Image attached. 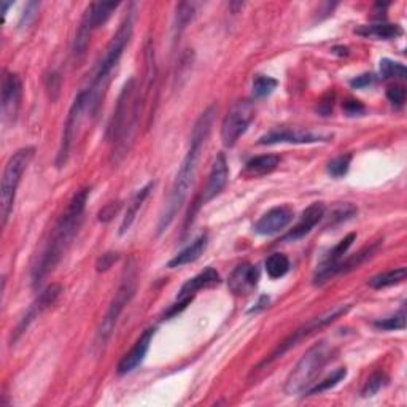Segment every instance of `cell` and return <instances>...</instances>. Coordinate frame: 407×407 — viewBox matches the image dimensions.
Masks as SVG:
<instances>
[{"mask_svg":"<svg viewBox=\"0 0 407 407\" xmlns=\"http://www.w3.org/2000/svg\"><path fill=\"white\" fill-rule=\"evenodd\" d=\"M215 115H217V108L213 105L209 107L201 116H199L195 127H193L188 151H186L182 164H180L178 167V172L176 176V180H173L172 188L169 193V197H167V202L158 219V226H156L158 236L163 234V232L172 224V222L177 217L178 210L182 209L186 196H188V191L191 188L193 182H195V177L197 172L199 158H201V151L205 145V140L209 139Z\"/></svg>","mask_w":407,"mask_h":407,"instance_id":"obj_1","label":"cell"},{"mask_svg":"<svg viewBox=\"0 0 407 407\" xmlns=\"http://www.w3.org/2000/svg\"><path fill=\"white\" fill-rule=\"evenodd\" d=\"M89 193H91V188H81L80 191H76L74 197L70 199L66 212L61 215L59 222L56 223L47 245H45L40 256L37 258L34 268H32L30 274L32 285L35 288L40 285L45 277H47L51 270L61 263L62 258L66 256L69 247L72 245L76 236V232H79Z\"/></svg>","mask_w":407,"mask_h":407,"instance_id":"obj_2","label":"cell"},{"mask_svg":"<svg viewBox=\"0 0 407 407\" xmlns=\"http://www.w3.org/2000/svg\"><path fill=\"white\" fill-rule=\"evenodd\" d=\"M140 108L142 99L137 96L135 80L129 79L121 89L113 116L107 129V137L113 144L112 161L115 164L120 163L131 148L140 118Z\"/></svg>","mask_w":407,"mask_h":407,"instance_id":"obj_3","label":"cell"},{"mask_svg":"<svg viewBox=\"0 0 407 407\" xmlns=\"http://www.w3.org/2000/svg\"><path fill=\"white\" fill-rule=\"evenodd\" d=\"M132 30H134V4H131V10H129L125 19H122L118 30H116V34L113 35L112 40H110L105 50V55H103L98 69H96L91 85H89L88 89H85L86 115L94 116L98 113L103 93H105V89L108 86L110 75H112L113 69L118 66L122 51H125L129 40H131Z\"/></svg>","mask_w":407,"mask_h":407,"instance_id":"obj_4","label":"cell"},{"mask_svg":"<svg viewBox=\"0 0 407 407\" xmlns=\"http://www.w3.org/2000/svg\"><path fill=\"white\" fill-rule=\"evenodd\" d=\"M334 348L326 340H321L309 348L302 358L294 366L285 384V393L290 396L306 393L315 384V379L320 376L329 361L333 360Z\"/></svg>","mask_w":407,"mask_h":407,"instance_id":"obj_5","label":"cell"},{"mask_svg":"<svg viewBox=\"0 0 407 407\" xmlns=\"http://www.w3.org/2000/svg\"><path fill=\"white\" fill-rule=\"evenodd\" d=\"M34 156H35V148L24 147L16 153H13V156L8 159V163L5 166L2 185H0V218H2L4 228L6 226V222H8L13 205H15L18 186L21 183L24 172L28 171V167L32 163Z\"/></svg>","mask_w":407,"mask_h":407,"instance_id":"obj_6","label":"cell"},{"mask_svg":"<svg viewBox=\"0 0 407 407\" xmlns=\"http://www.w3.org/2000/svg\"><path fill=\"white\" fill-rule=\"evenodd\" d=\"M348 310H350V306H339V307H336L333 310H329V312L326 314H323L320 316H315V319H310L307 323H304V325L299 326L296 331H293L292 334L288 336V338L280 342L279 347L275 348V350L269 355V358H264L260 365H258L256 369H261V367L264 366H269V365H273L275 360H279L282 358L283 355H285L288 350H292L293 347H296L299 344L301 340H304L306 338H309L310 334H314L315 331H319V329L321 328H325L328 325H331L333 321H336L338 319H340L342 315H345Z\"/></svg>","mask_w":407,"mask_h":407,"instance_id":"obj_7","label":"cell"},{"mask_svg":"<svg viewBox=\"0 0 407 407\" xmlns=\"http://www.w3.org/2000/svg\"><path fill=\"white\" fill-rule=\"evenodd\" d=\"M134 293H135V269L132 264H129L125 269V277H122L121 285L116 290L115 298L110 302L107 314L103 316V320L99 326L98 345L107 344L110 336L113 334V329L116 326V323H118L121 312L129 304V301L132 299Z\"/></svg>","mask_w":407,"mask_h":407,"instance_id":"obj_8","label":"cell"},{"mask_svg":"<svg viewBox=\"0 0 407 407\" xmlns=\"http://www.w3.org/2000/svg\"><path fill=\"white\" fill-rule=\"evenodd\" d=\"M118 6H120L118 2L89 4L85 15H83L79 32H76V37H75L74 55L76 57H80L86 51L88 43H89V35H91L96 29L101 28V25L105 24L108 21V18L112 16V13L118 8Z\"/></svg>","mask_w":407,"mask_h":407,"instance_id":"obj_9","label":"cell"},{"mask_svg":"<svg viewBox=\"0 0 407 407\" xmlns=\"http://www.w3.org/2000/svg\"><path fill=\"white\" fill-rule=\"evenodd\" d=\"M256 116L255 103L251 101H241L224 116L222 125V140L224 147H234L237 140L247 132L248 126Z\"/></svg>","mask_w":407,"mask_h":407,"instance_id":"obj_10","label":"cell"},{"mask_svg":"<svg viewBox=\"0 0 407 407\" xmlns=\"http://www.w3.org/2000/svg\"><path fill=\"white\" fill-rule=\"evenodd\" d=\"M83 113H86V93H85V89L76 94L72 107H70V110H69L66 126H64L61 147H59V151H57V158H56V166L59 167V169L67 164L70 148H72V142L75 139V129H76V126H79Z\"/></svg>","mask_w":407,"mask_h":407,"instance_id":"obj_11","label":"cell"},{"mask_svg":"<svg viewBox=\"0 0 407 407\" xmlns=\"http://www.w3.org/2000/svg\"><path fill=\"white\" fill-rule=\"evenodd\" d=\"M355 241H357V234L350 232V234L345 236L338 245H334V247L323 256L320 266L316 268V273L314 275V285L316 287L325 285L328 280H331L333 277L338 275L339 264L344 260V255L347 253L348 248L352 247V243Z\"/></svg>","mask_w":407,"mask_h":407,"instance_id":"obj_12","label":"cell"},{"mask_svg":"<svg viewBox=\"0 0 407 407\" xmlns=\"http://www.w3.org/2000/svg\"><path fill=\"white\" fill-rule=\"evenodd\" d=\"M333 140V134L312 132V131H299V129H273V131L264 134L260 137V145H275V144H316V142H329Z\"/></svg>","mask_w":407,"mask_h":407,"instance_id":"obj_13","label":"cell"},{"mask_svg":"<svg viewBox=\"0 0 407 407\" xmlns=\"http://www.w3.org/2000/svg\"><path fill=\"white\" fill-rule=\"evenodd\" d=\"M59 294H61V285H57V283H53V285L45 288L43 292L38 294V298L32 302L30 307L28 309V312H25L21 321H19L18 326L15 328V331H13L11 344H15V342L28 331V328L30 326L32 321L38 319V316H40L50 306L55 304V301L59 298Z\"/></svg>","mask_w":407,"mask_h":407,"instance_id":"obj_14","label":"cell"},{"mask_svg":"<svg viewBox=\"0 0 407 407\" xmlns=\"http://www.w3.org/2000/svg\"><path fill=\"white\" fill-rule=\"evenodd\" d=\"M21 98H23V81L19 79V75L4 72L2 103H0V110H2V118L5 122L16 121L19 107H21Z\"/></svg>","mask_w":407,"mask_h":407,"instance_id":"obj_15","label":"cell"},{"mask_svg":"<svg viewBox=\"0 0 407 407\" xmlns=\"http://www.w3.org/2000/svg\"><path fill=\"white\" fill-rule=\"evenodd\" d=\"M228 177H229L228 161H226L224 153H218V156L213 161L209 182L205 185L201 199L196 202L197 204L196 209H199L201 205H205L207 202H210L212 199H215L219 193L224 190L226 183H228Z\"/></svg>","mask_w":407,"mask_h":407,"instance_id":"obj_16","label":"cell"},{"mask_svg":"<svg viewBox=\"0 0 407 407\" xmlns=\"http://www.w3.org/2000/svg\"><path fill=\"white\" fill-rule=\"evenodd\" d=\"M154 334H156V328H148L140 334V338L135 340L134 347L125 355V357L121 358V361L118 363V374L125 376V374L132 372L134 369H137L142 363H144L147 353L148 350H150Z\"/></svg>","mask_w":407,"mask_h":407,"instance_id":"obj_17","label":"cell"},{"mask_svg":"<svg viewBox=\"0 0 407 407\" xmlns=\"http://www.w3.org/2000/svg\"><path fill=\"white\" fill-rule=\"evenodd\" d=\"M294 217L293 210L287 205L282 207H274L269 212L264 213V215L258 219L255 224V232L260 236H273L277 234L287 228V226L292 223V219Z\"/></svg>","mask_w":407,"mask_h":407,"instance_id":"obj_18","label":"cell"},{"mask_svg":"<svg viewBox=\"0 0 407 407\" xmlns=\"http://www.w3.org/2000/svg\"><path fill=\"white\" fill-rule=\"evenodd\" d=\"M260 282V269L253 264L243 263L237 266L228 279V288L234 294H250Z\"/></svg>","mask_w":407,"mask_h":407,"instance_id":"obj_19","label":"cell"},{"mask_svg":"<svg viewBox=\"0 0 407 407\" xmlns=\"http://www.w3.org/2000/svg\"><path fill=\"white\" fill-rule=\"evenodd\" d=\"M325 210H326L325 205L321 202L310 204L307 209L302 212L299 223L296 224L283 239H285V241H298V239L307 236L309 232L321 222V218L325 217Z\"/></svg>","mask_w":407,"mask_h":407,"instance_id":"obj_20","label":"cell"},{"mask_svg":"<svg viewBox=\"0 0 407 407\" xmlns=\"http://www.w3.org/2000/svg\"><path fill=\"white\" fill-rule=\"evenodd\" d=\"M218 283H219V274L213 268H207L201 274L193 277V279H190L182 288H180L177 299L195 298V294L197 292H201L204 288L218 285Z\"/></svg>","mask_w":407,"mask_h":407,"instance_id":"obj_21","label":"cell"},{"mask_svg":"<svg viewBox=\"0 0 407 407\" xmlns=\"http://www.w3.org/2000/svg\"><path fill=\"white\" fill-rule=\"evenodd\" d=\"M207 243H209V236H207V234L199 236L196 241H193L188 245V247L183 248L178 255L173 256L172 260L167 263V268L176 269V268L185 266V264L195 263L196 260H199V258H201V255L205 251Z\"/></svg>","mask_w":407,"mask_h":407,"instance_id":"obj_22","label":"cell"},{"mask_svg":"<svg viewBox=\"0 0 407 407\" xmlns=\"http://www.w3.org/2000/svg\"><path fill=\"white\" fill-rule=\"evenodd\" d=\"M153 188H154V182H150V183H147L144 188H140L137 193H135L134 197L131 199V202L127 204L126 215H125V218H122L121 226H120V234H126L129 228H131L135 217H137V213L140 210V207L144 205V202L147 201V197L150 196V193Z\"/></svg>","mask_w":407,"mask_h":407,"instance_id":"obj_23","label":"cell"},{"mask_svg":"<svg viewBox=\"0 0 407 407\" xmlns=\"http://www.w3.org/2000/svg\"><path fill=\"white\" fill-rule=\"evenodd\" d=\"M382 243H384L382 241H377L376 243L367 245V247H365L363 250H360L355 255L345 258V260H342L339 264V268H338V275L352 273V270L358 269L360 266H363L367 260H371V258L377 253L379 248L382 247Z\"/></svg>","mask_w":407,"mask_h":407,"instance_id":"obj_24","label":"cell"},{"mask_svg":"<svg viewBox=\"0 0 407 407\" xmlns=\"http://www.w3.org/2000/svg\"><path fill=\"white\" fill-rule=\"evenodd\" d=\"M358 35L363 37H374L379 40H391V38H398L403 35L401 25L390 24V23H377L371 25H361V28L355 29Z\"/></svg>","mask_w":407,"mask_h":407,"instance_id":"obj_25","label":"cell"},{"mask_svg":"<svg viewBox=\"0 0 407 407\" xmlns=\"http://www.w3.org/2000/svg\"><path fill=\"white\" fill-rule=\"evenodd\" d=\"M280 164V158L277 154H261V156H256L253 159H250L247 164H245V173L251 177H260V176H268V173L274 172Z\"/></svg>","mask_w":407,"mask_h":407,"instance_id":"obj_26","label":"cell"},{"mask_svg":"<svg viewBox=\"0 0 407 407\" xmlns=\"http://www.w3.org/2000/svg\"><path fill=\"white\" fill-rule=\"evenodd\" d=\"M406 274H407L406 268H398V269L389 270V273H382L376 277H372V279L367 283H369V287L374 290H382V288L398 285V283L404 282Z\"/></svg>","mask_w":407,"mask_h":407,"instance_id":"obj_27","label":"cell"},{"mask_svg":"<svg viewBox=\"0 0 407 407\" xmlns=\"http://www.w3.org/2000/svg\"><path fill=\"white\" fill-rule=\"evenodd\" d=\"M264 268H266V273L270 279H282L283 275L288 274L290 260L283 253H273L264 263Z\"/></svg>","mask_w":407,"mask_h":407,"instance_id":"obj_28","label":"cell"},{"mask_svg":"<svg viewBox=\"0 0 407 407\" xmlns=\"http://www.w3.org/2000/svg\"><path fill=\"white\" fill-rule=\"evenodd\" d=\"M347 377V369L345 367H339V369H336L331 376H328L326 379H323L321 382H315L310 389L304 393L306 396H312V395H316V393H323V391H328V390H331L334 389L336 385H338L339 382H342Z\"/></svg>","mask_w":407,"mask_h":407,"instance_id":"obj_29","label":"cell"},{"mask_svg":"<svg viewBox=\"0 0 407 407\" xmlns=\"http://www.w3.org/2000/svg\"><path fill=\"white\" fill-rule=\"evenodd\" d=\"M196 6L195 4H186L182 2L177 5V13H176V23H173V32H176V37H180V34L185 30L186 25L195 16Z\"/></svg>","mask_w":407,"mask_h":407,"instance_id":"obj_30","label":"cell"},{"mask_svg":"<svg viewBox=\"0 0 407 407\" xmlns=\"http://www.w3.org/2000/svg\"><path fill=\"white\" fill-rule=\"evenodd\" d=\"M380 76H382L384 80H406L407 70L401 62L382 59L380 61Z\"/></svg>","mask_w":407,"mask_h":407,"instance_id":"obj_31","label":"cell"},{"mask_svg":"<svg viewBox=\"0 0 407 407\" xmlns=\"http://www.w3.org/2000/svg\"><path fill=\"white\" fill-rule=\"evenodd\" d=\"M279 85V81L273 76H266V75H256L253 79V96L256 99L266 98L274 89Z\"/></svg>","mask_w":407,"mask_h":407,"instance_id":"obj_32","label":"cell"},{"mask_svg":"<svg viewBox=\"0 0 407 407\" xmlns=\"http://www.w3.org/2000/svg\"><path fill=\"white\" fill-rule=\"evenodd\" d=\"M350 163H352V154L350 153L340 154V156L329 161L326 171L331 177L340 178V177L345 176L348 169H350Z\"/></svg>","mask_w":407,"mask_h":407,"instance_id":"obj_33","label":"cell"},{"mask_svg":"<svg viewBox=\"0 0 407 407\" xmlns=\"http://www.w3.org/2000/svg\"><path fill=\"white\" fill-rule=\"evenodd\" d=\"M386 384H389V377H386L384 372H380V371L374 372L372 376L367 379V382L365 384L363 390H361V395H363L365 398L377 395V393L382 390Z\"/></svg>","mask_w":407,"mask_h":407,"instance_id":"obj_34","label":"cell"},{"mask_svg":"<svg viewBox=\"0 0 407 407\" xmlns=\"http://www.w3.org/2000/svg\"><path fill=\"white\" fill-rule=\"evenodd\" d=\"M374 326L377 329H382V331H396V329H404L406 328V310L401 309L398 314L389 319H382L374 321Z\"/></svg>","mask_w":407,"mask_h":407,"instance_id":"obj_35","label":"cell"},{"mask_svg":"<svg viewBox=\"0 0 407 407\" xmlns=\"http://www.w3.org/2000/svg\"><path fill=\"white\" fill-rule=\"evenodd\" d=\"M406 88L401 85H393L386 88V99H389L393 105L401 108L406 102Z\"/></svg>","mask_w":407,"mask_h":407,"instance_id":"obj_36","label":"cell"},{"mask_svg":"<svg viewBox=\"0 0 407 407\" xmlns=\"http://www.w3.org/2000/svg\"><path fill=\"white\" fill-rule=\"evenodd\" d=\"M38 8H40V4L38 2H29L28 5H25L21 19H19V25H21V28H25V25H29L32 21H34V18L38 13Z\"/></svg>","mask_w":407,"mask_h":407,"instance_id":"obj_37","label":"cell"},{"mask_svg":"<svg viewBox=\"0 0 407 407\" xmlns=\"http://www.w3.org/2000/svg\"><path fill=\"white\" fill-rule=\"evenodd\" d=\"M342 108H344V113L347 116H361L366 112V107L357 99H347L342 103Z\"/></svg>","mask_w":407,"mask_h":407,"instance_id":"obj_38","label":"cell"},{"mask_svg":"<svg viewBox=\"0 0 407 407\" xmlns=\"http://www.w3.org/2000/svg\"><path fill=\"white\" fill-rule=\"evenodd\" d=\"M118 253H113V251H108V253H103L98 263H96V269L99 270V273H105L110 268L113 266V264L118 261Z\"/></svg>","mask_w":407,"mask_h":407,"instance_id":"obj_39","label":"cell"},{"mask_svg":"<svg viewBox=\"0 0 407 407\" xmlns=\"http://www.w3.org/2000/svg\"><path fill=\"white\" fill-rule=\"evenodd\" d=\"M47 88H48V93L51 96V101H56L57 94H59V88H61V76L57 75L56 72H51L47 76Z\"/></svg>","mask_w":407,"mask_h":407,"instance_id":"obj_40","label":"cell"},{"mask_svg":"<svg viewBox=\"0 0 407 407\" xmlns=\"http://www.w3.org/2000/svg\"><path fill=\"white\" fill-rule=\"evenodd\" d=\"M374 81H376V76H374L372 74H363V75L357 76V79H353V80L350 81V85H352V88L363 89V88L371 86Z\"/></svg>","mask_w":407,"mask_h":407,"instance_id":"obj_41","label":"cell"},{"mask_svg":"<svg viewBox=\"0 0 407 407\" xmlns=\"http://www.w3.org/2000/svg\"><path fill=\"white\" fill-rule=\"evenodd\" d=\"M120 209V204L118 202H110L107 204L103 209L99 212V219L101 222H108V219H112L115 215H116V212H118Z\"/></svg>","mask_w":407,"mask_h":407,"instance_id":"obj_42","label":"cell"},{"mask_svg":"<svg viewBox=\"0 0 407 407\" xmlns=\"http://www.w3.org/2000/svg\"><path fill=\"white\" fill-rule=\"evenodd\" d=\"M334 94H326L325 98H323V101L319 103V112L323 113V115H329L331 113V110H333V105H334Z\"/></svg>","mask_w":407,"mask_h":407,"instance_id":"obj_43","label":"cell"},{"mask_svg":"<svg viewBox=\"0 0 407 407\" xmlns=\"http://www.w3.org/2000/svg\"><path fill=\"white\" fill-rule=\"evenodd\" d=\"M11 5H13L11 2H2V16H4V19H5V16H6V10H8Z\"/></svg>","mask_w":407,"mask_h":407,"instance_id":"obj_44","label":"cell"},{"mask_svg":"<svg viewBox=\"0 0 407 407\" xmlns=\"http://www.w3.org/2000/svg\"><path fill=\"white\" fill-rule=\"evenodd\" d=\"M334 51H336V53L344 55V56H347V55H348V50H347V48H334Z\"/></svg>","mask_w":407,"mask_h":407,"instance_id":"obj_45","label":"cell"}]
</instances>
